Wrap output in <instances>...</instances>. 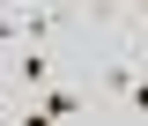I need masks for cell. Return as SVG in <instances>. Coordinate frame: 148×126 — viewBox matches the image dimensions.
I'll return each mask as SVG.
<instances>
[{"label":"cell","instance_id":"obj_1","mask_svg":"<svg viewBox=\"0 0 148 126\" xmlns=\"http://www.w3.org/2000/svg\"><path fill=\"white\" fill-rule=\"evenodd\" d=\"M37 89H52V52L45 45H22L15 52V96H37Z\"/></svg>","mask_w":148,"mask_h":126},{"label":"cell","instance_id":"obj_2","mask_svg":"<svg viewBox=\"0 0 148 126\" xmlns=\"http://www.w3.org/2000/svg\"><path fill=\"white\" fill-rule=\"evenodd\" d=\"M74 15L96 30H133V0H74Z\"/></svg>","mask_w":148,"mask_h":126},{"label":"cell","instance_id":"obj_3","mask_svg":"<svg viewBox=\"0 0 148 126\" xmlns=\"http://www.w3.org/2000/svg\"><path fill=\"white\" fill-rule=\"evenodd\" d=\"M119 119H148V59H141V74H133V89H126V104H119Z\"/></svg>","mask_w":148,"mask_h":126},{"label":"cell","instance_id":"obj_4","mask_svg":"<svg viewBox=\"0 0 148 126\" xmlns=\"http://www.w3.org/2000/svg\"><path fill=\"white\" fill-rule=\"evenodd\" d=\"M133 37H148V0H133Z\"/></svg>","mask_w":148,"mask_h":126}]
</instances>
